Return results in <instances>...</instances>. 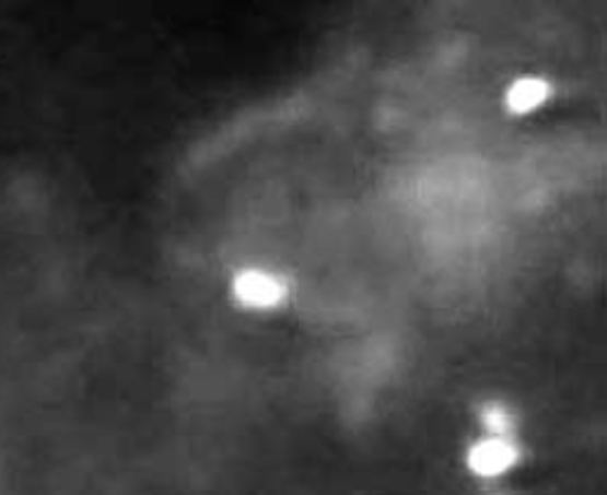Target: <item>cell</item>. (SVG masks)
I'll use <instances>...</instances> for the list:
<instances>
[{
	"instance_id": "4",
	"label": "cell",
	"mask_w": 607,
	"mask_h": 495,
	"mask_svg": "<svg viewBox=\"0 0 607 495\" xmlns=\"http://www.w3.org/2000/svg\"><path fill=\"white\" fill-rule=\"evenodd\" d=\"M479 417H482V424L489 436H513L515 420L511 415V410H507L505 405L487 403L482 408V413H479Z\"/></svg>"
},
{
	"instance_id": "3",
	"label": "cell",
	"mask_w": 607,
	"mask_h": 495,
	"mask_svg": "<svg viewBox=\"0 0 607 495\" xmlns=\"http://www.w3.org/2000/svg\"><path fill=\"white\" fill-rule=\"evenodd\" d=\"M550 93H553V86L541 76H522L517 81H513L511 86L505 91V105L515 115H529V111L539 109Z\"/></svg>"
},
{
	"instance_id": "1",
	"label": "cell",
	"mask_w": 607,
	"mask_h": 495,
	"mask_svg": "<svg viewBox=\"0 0 607 495\" xmlns=\"http://www.w3.org/2000/svg\"><path fill=\"white\" fill-rule=\"evenodd\" d=\"M233 296L252 310L278 308L288 296V287L278 275L264 268H245L233 278Z\"/></svg>"
},
{
	"instance_id": "2",
	"label": "cell",
	"mask_w": 607,
	"mask_h": 495,
	"mask_svg": "<svg viewBox=\"0 0 607 495\" xmlns=\"http://www.w3.org/2000/svg\"><path fill=\"white\" fill-rule=\"evenodd\" d=\"M520 460V448L513 444V436H485L468 450L470 472L485 479L501 476L513 470Z\"/></svg>"
}]
</instances>
